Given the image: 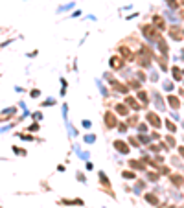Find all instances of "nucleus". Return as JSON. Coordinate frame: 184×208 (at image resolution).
<instances>
[{
    "label": "nucleus",
    "instance_id": "obj_15",
    "mask_svg": "<svg viewBox=\"0 0 184 208\" xmlns=\"http://www.w3.org/2000/svg\"><path fill=\"white\" fill-rule=\"evenodd\" d=\"M131 166H133L134 170H138V168H140V170H144V164H140L138 160H131Z\"/></svg>",
    "mask_w": 184,
    "mask_h": 208
},
{
    "label": "nucleus",
    "instance_id": "obj_7",
    "mask_svg": "<svg viewBox=\"0 0 184 208\" xmlns=\"http://www.w3.org/2000/svg\"><path fill=\"white\" fill-rule=\"evenodd\" d=\"M168 103L171 105V109H179V105H180V101H179V98H175V96H171V98H168Z\"/></svg>",
    "mask_w": 184,
    "mask_h": 208
},
{
    "label": "nucleus",
    "instance_id": "obj_11",
    "mask_svg": "<svg viewBox=\"0 0 184 208\" xmlns=\"http://www.w3.org/2000/svg\"><path fill=\"white\" fill-rule=\"evenodd\" d=\"M70 9H74V2H68V4H64L57 9V13H63V11H70Z\"/></svg>",
    "mask_w": 184,
    "mask_h": 208
},
{
    "label": "nucleus",
    "instance_id": "obj_5",
    "mask_svg": "<svg viewBox=\"0 0 184 208\" xmlns=\"http://www.w3.org/2000/svg\"><path fill=\"white\" fill-rule=\"evenodd\" d=\"M123 61H125V59H122V57H118V56H114V57L111 59V67L118 70V68H122V64H123Z\"/></svg>",
    "mask_w": 184,
    "mask_h": 208
},
{
    "label": "nucleus",
    "instance_id": "obj_4",
    "mask_svg": "<svg viewBox=\"0 0 184 208\" xmlns=\"http://www.w3.org/2000/svg\"><path fill=\"white\" fill-rule=\"evenodd\" d=\"M114 147L120 151V153H129V146L125 144L123 140H116V142H114Z\"/></svg>",
    "mask_w": 184,
    "mask_h": 208
},
{
    "label": "nucleus",
    "instance_id": "obj_20",
    "mask_svg": "<svg viewBox=\"0 0 184 208\" xmlns=\"http://www.w3.org/2000/svg\"><path fill=\"white\" fill-rule=\"evenodd\" d=\"M18 138H22V140H33V136H30V135H22V133H17Z\"/></svg>",
    "mask_w": 184,
    "mask_h": 208
},
{
    "label": "nucleus",
    "instance_id": "obj_18",
    "mask_svg": "<svg viewBox=\"0 0 184 208\" xmlns=\"http://www.w3.org/2000/svg\"><path fill=\"white\" fill-rule=\"evenodd\" d=\"M85 142H86V144H92V142H96V136L94 135H86L85 136Z\"/></svg>",
    "mask_w": 184,
    "mask_h": 208
},
{
    "label": "nucleus",
    "instance_id": "obj_2",
    "mask_svg": "<svg viewBox=\"0 0 184 208\" xmlns=\"http://www.w3.org/2000/svg\"><path fill=\"white\" fill-rule=\"evenodd\" d=\"M105 125L107 127H116L118 122H116V116L112 113H105Z\"/></svg>",
    "mask_w": 184,
    "mask_h": 208
},
{
    "label": "nucleus",
    "instance_id": "obj_31",
    "mask_svg": "<svg viewBox=\"0 0 184 208\" xmlns=\"http://www.w3.org/2000/svg\"><path fill=\"white\" fill-rule=\"evenodd\" d=\"M83 127H86V129L90 127V122H89V120H85V122H83Z\"/></svg>",
    "mask_w": 184,
    "mask_h": 208
},
{
    "label": "nucleus",
    "instance_id": "obj_1",
    "mask_svg": "<svg viewBox=\"0 0 184 208\" xmlns=\"http://www.w3.org/2000/svg\"><path fill=\"white\" fill-rule=\"evenodd\" d=\"M155 30H157L155 26H149V24H146V26L142 28V33H144L147 39H155V37H157V31H155Z\"/></svg>",
    "mask_w": 184,
    "mask_h": 208
},
{
    "label": "nucleus",
    "instance_id": "obj_27",
    "mask_svg": "<svg viewBox=\"0 0 184 208\" xmlns=\"http://www.w3.org/2000/svg\"><path fill=\"white\" fill-rule=\"evenodd\" d=\"M41 118H42L41 113H33V120H41Z\"/></svg>",
    "mask_w": 184,
    "mask_h": 208
},
{
    "label": "nucleus",
    "instance_id": "obj_30",
    "mask_svg": "<svg viewBox=\"0 0 184 208\" xmlns=\"http://www.w3.org/2000/svg\"><path fill=\"white\" fill-rule=\"evenodd\" d=\"M39 94H41V92H39V90H31V98H37V96H39Z\"/></svg>",
    "mask_w": 184,
    "mask_h": 208
},
{
    "label": "nucleus",
    "instance_id": "obj_16",
    "mask_svg": "<svg viewBox=\"0 0 184 208\" xmlns=\"http://www.w3.org/2000/svg\"><path fill=\"white\" fill-rule=\"evenodd\" d=\"M50 105H55V100H53V98H48V100H44V103H42V107H50Z\"/></svg>",
    "mask_w": 184,
    "mask_h": 208
},
{
    "label": "nucleus",
    "instance_id": "obj_21",
    "mask_svg": "<svg viewBox=\"0 0 184 208\" xmlns=\"http://www.w3.org/2000/svg\"><path fill=\"white\" fill-rule=\"evenodd\" d=\"M173 78H175V79H180V70L175 67V68H173Z\"/></svg>",
    "mask_w": 184,
    "mask_h": 208
},
{
    "label": "nucleus",
    "instance_id": "obj_9",
    "mask_svg": "<svg viewBox=\"0 0 184 208\" xmlns=\"http://www.w3.org/2000/svg\"><path fill=\"white\" fill-rule=\"evenodd\" d=\"M15 113H17V107H7L2 111V116H15Z\"/></svg>",
    "mask_w": 184,
    "mask_h": 208
},
{
    "label": "nucleus",
    "instance_id": "obj_25",
    "mask_svg": "<svg viewBox=\"0 0 184 208\" xmlns=\"http://www.w3.org/2000/svg\"><path fill=\"white\" fill-rule=\"evenodd\" d=\"M118 129H120V133H125V131H127V125H125V124H120V125H118Z\"/></svg>",
    "mask_w": 184,
    "mask_h": 208
},
{
    "label": "nucleus",
    "instance_id": "obj_32",
    "mask_svg": "<svg viewBox=\"0 0 184 208\" xmlns=\"http://www.w3.org/2000/svg\"><path fill=\"white\" fill-rule=\"evenodd\" d=\"M179 151H180V155H182V157H184V147H180V149H179Z\"/></svg>",
    "mask_w": 184,
    "mask_h": 208
},
{
    "label": "nucleus",
    "instance_id": "obj_19",
    "mask_svg": "<svg viewBox=\"0 0 184 208\" xmlns=\"http://www.w3.org/2000/svg\"><path fill=\"white\" fill-rule=\"evenodd\" d=\"M13 151L17 153V155H22V157L26 155V151H24V149H20V147H17V146H13Z\"/></svg>",
    "mask_w": 184,
    "mask_h": 208
},
{
    "label": "nucleus",
    "instance_id": "obj_14",
    "mask_svg": "<svg viewBox=\"0 0 184 208\" xmlns=\"http://www.w3.org/2000/svg\"><path fill=\"white\" fill-rule=\"evenodd\" d=\"M164 90L166 92H171L173 90V83L171 81H164Z\"/></svg>",
    "mask_w": 184,
    "mask_h": 208
},
{
    "label": "nucleus",
    "instance_id": "obj_10",
    "mask_svg": "<svg viewBox=\"0 0 184 208\" xmlns=\"http://www.w3.org/2000/svg\"><path fill=\"white\" fill-rule=\"evenodd\" d=\"M116 111H118V114H122V116H125L129 111H127V105H122V103H118L116 105Z\"/></svg>",
    "mask_w": 184,
    "mask_h": 208
},
{
    "label": "nucleus",
    "instance_id": "obj_13",
    "mask_svg": "<svg viewBox=\"0 0 184 208\" xmlns=\"http://www.w3.org/2000/svg\"><path fill=\"white\" fill-rule=\"evenodd\" d=\"M125 101H127V105H129V107H133V109H138V107H140V105H138V103L133 100V98H127Z\"/></svg>",
    "mask_w": 184,
    "mask_h": 208
},
{
    "label": "nucleus",
    "instance_id": "obj_23",
    "mask_svg": "<svg viewBox=\"0 0 184 208\" xmlns=\"http://www.w3.org/2000/svg\"><path fill=\"white\" fill-rule=\"evenodd\" d=\"M166 4L169 7H177V0H166Z\"/></svg>",
    "mask_w": 184,
    "mask_h": 208
},
{
    "label": "nucleus",
    "instance_id": "obj_17",
    "mask_svg": "<svg viewBox=\"0 0 184 208\" xmlns=\"http://www.w3.org/2000/svg\"><path fill=\"white\" fill-rule=\"evenodd\" d=\"M123 179L133 181V179H134V173H133V171H123Z\"/></svg>",
    "mask_w": 184,
    "mask_h": 208
},
{
    "label": "nucleus",
    "instance_id": "obj_22",
    "mask_svg": "<svg viewBox=\"0 0 184 208\" xmlns=\"http://www.w3.org/2000/svg\"><path fill=\"white\" fill-rule=\"evenodd\" d=\"M179 177H180V175H173V177H171V181L175 182V184H182V179H179Z\"/></svg>",
    "mask_w": 184,
    "mask_h": 208
},
{
    "label": "nucleus",
    "instance_id": "obj_6",
    "mask_svg": "<svg viewBox=\"0 0 184 208\" xmlns=\"http://www.w3.org/2000/svg\"><path fill=\"white\" fill-rule=\"evenodd\" d=\"M153 26H157L160 31H164V30H166V24H164V20H162L160 17H153Z\"/></svg>",
    "mask_w": 184,
    "mask_h": 208
},
{
    "label": "nucleus",
    "instance_id": "obj_29",
    "mask_svg": "<svg viewBox=\"0 0 184 208\" xmlns=\"http://www.w3.org/2000/svg\"><path fill=\"white\" fill-rule=\"evenodd\" d=\"M30 131H39V124H33V125L30 127Z\"/></svg>",
    "mask_w": 184,
    "mask_h": 208
},
{
    "label": "nucleus",
    "instance_id": "obj_3",
    "mask_svg": "<svg viewBox=\"0 0 184 208\" xmlns=\"http://www.w3.org/2000/svg\"><path fill=\"white\" fill-rule=\"evenodd\" d=\"M147 122H149L151 125H155V127H160V118H158V114H155V113H149V114H147Z\"/></svg>",
    "mask_w": 184,
    "mask_h": 208
},
{
    "label": "nucleus",
    "instance_id": "obj_24",
    "mask_svg": "<svg viewBox=\"0 0 184 208\" xmlns=\"http://www.w3.org/2000/svg\"><path fill=\"white\" fill-rule=\"evenodd\" d=\"M138 131H142V133H146V131H147V125H146V124H138Z\"/></svg>",
    "mask_w": 184,
    "mask_h": 208
},
{
    "label": "nucleus",
    "instance_id": "obj_8",
    "mask_svg": "<svg viewBox=\"0 0 184 208\" xmlns=\"http://www.w3.org/2000/svg\"><path fill=\"white\" fill-rule=\"evenodd\" d=\"M179 30H180V28H177V26L169 28V33H171V37H173V39H177V41L180 39V31H179Z\"/></svg>",
    "mask_w": 184,
    "mask_h": 208
},
{
    "label": "nucleus",
    "instance_id": "obj_12",
    "mask_svg": "<svg viewBox=\"0 0 184 208\" xmlns=\"http://www.w3.org/2000/svg\"><path fill=\"white\" fill-rule=\"evenodd\" d=\"M166 127H168V131H171V133H175V131H177L175 124H173V122H169V120H166Z\"/></svg>",
    "mask_w": 184,
    "mask_h": 208
},
{
    "label": "nucleus",
    "instance_id": "obj_28",
    "mask_svg": "<svg viewBox=\"0 0 184 208\" xmlns=\"http://www.w3.org/2000/svg\"><path fill=\"white\" fill-rule=\"evenodd\" d=\"M70 17H72V19H75V17H81V11H74Z\"/></svg>",
    "mask_w": 184,
    "mask_h": 208
},
{
    "label": "nucleus",
    "instance_id": "obj_26",
    "mask_svg": "<svg viewBox=\"0 0 184 208\" xmlns=\"http://www.w3.org/2000/svg\"><path fill=\"white\" fill-rule=\"evenodd\" d=\"M147 201H149V203H157V197H153V195H147Z\"/></svg>",
    "mask_w": 184,
    "mask_h": 208
}]
</instances>
